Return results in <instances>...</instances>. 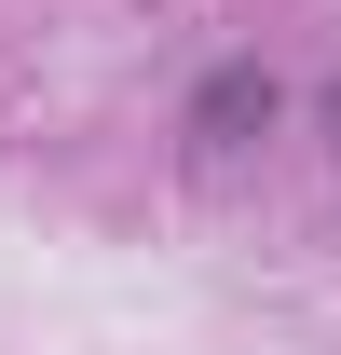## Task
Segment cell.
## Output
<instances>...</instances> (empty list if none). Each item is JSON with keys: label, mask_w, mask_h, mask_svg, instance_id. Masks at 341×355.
<instances>
[{"label": "cell", "mask_w": 341, "mask_h": 355, "mask_svg": "<svg viewBox=\"0 0 341 355\" xmlns=\"http://www.w3.org/2000/svg\"><path fill=\"white\" fill-rule=\"evenodd\" d=\"M328 123H341V96H328Z\"/></svg>", "instance_id": "obj_1"}]
</instances>
